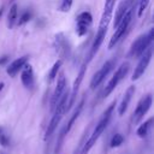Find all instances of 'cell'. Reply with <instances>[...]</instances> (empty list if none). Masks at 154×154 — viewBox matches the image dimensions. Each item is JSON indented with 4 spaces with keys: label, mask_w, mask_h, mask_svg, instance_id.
I'll return each mask as SVG.
<instances>
[{
    "label": "cell",
    "mask_w": 154,
    "mask_h": 154,
    "mask_svg": "<svg viewBox=\"0 0 154 154\" xmlns=\"http://www.w3.org/2000/svg\"><path fill=\"white\" fill-rule=\"evenodd\" d=\"M20 81L23 83V85L25 88H32L34 83H35V78H34V71L32 67L30 65H24L22 69V73H20Z\"/></svg>",
    "instance_id": "cell-13"
},
{
    "label": "cell",
    "mask_w": 154,
    "mask_h": 154,
    "mask_svg": "<svg viewBox=\"0 0 154 154\" xmlns=\"http://www.w3.org/2000/svg\"><path fill=\"white\" fill-rule=\"evenodd\" d=\"M65 87H66V79H65V75L60 73L58 76V82H57V87L54 89V93L52 95V100H51V109L54 111L55 105L58 103L59 99L61 97V95L65 91Z\"/></svg>",
    "instance_id": "cell-11"
},
{
    "label": "cell",
    "mask_w": 154,
    "mask_h": 154,
    "mask_svg": "<svg viewBox=\"0 0 154 154\" xmlns=\"http://www.w3.org/2000/svg\"><path fill=\"white\" fill-rule=\"evenodd\" d=\"M17 19H18V6H17V4H13L11 6L8 16H7V28L12 29L16 25Z\"/></svg>",
    "instance_id": "cell-18"
},
{
    "label": "cell",
    "mask_w": 154,
    "mask_h": 154,
    "mask_svg": "<svg viewBox=\"0 0 154 154\" xmlns=\"http://www.w3.org/2000/svg\"><path fill=\"white\" fill-rule=\"evenodd\" d=\"M129 70H130V64H129L128 61H124V63H122V64L118 66V69L116 70L114 75L112 76V78L108 81L106 88L103 89V96H108V95L116 89V87H117V85L124 79V77L128 75Z\"/></svg>",
    "instance_id": "cell-5"
},
{
    "label": "cell",
    "mask_w": 154,
    "mask_h": 154,
    "mask_svg": "<svg viewBox=\"0 0 154 154\" xmlns=\"http://www.w3.org/2000/svg\"><path fill=\"white\" fill-rule=\"evenodd\" d=\"M114 106H116V103H111V105L107 107V109L103 112V114L101 116L100 120L97 122V124H96V126H95L93 134L90 135V137H89V138L85 141V143L83 144V147H82L79 154H89L90 149L93 148V146L95 144V142L97 141V138H99V137L101 136V134L106 130V128H107V125H108V123H109V120H111V118H112V113H113V111H114Z\"/></svg>",
    "instance_id": "cell-2"
},
{
    "label": "cell",
    "mask_w": 154,
    "mask_h": 154,
    "mask_svg": "<svg viewBox=\"0 0 154 154\" xmlns=\"http://www.w3.org/2000/svg\"><path fill=\"white\" fill-rule=\"evenodd\" d=\"M2 13H4V6H1V7H0V18H1Z\"/></svg>",
    "instance_id": "cell-27"
},
{
    "label": "cell",
    "mask_w": 154,
    "mask_h": 154,
    "mask_svg": "<svg viewBox=\"0 0 154 154\" xmlns=\"http://www.w3.org/2000/svg\"><path fill=\"white\" fill-rule=\"evenodd\" d=\"M4 85H5V84H4L2 82H1V83H0V90H2V88H4Z\"/></svg>",
    "instance_id": "cell-28"
},
{
    "label": "cell",
    "mask_w": 154,
    "mask_h": 154,
    "mask_svg": "<svg viewBox=\"0 0 154 154\" xmlns=\"http://www.w3.org/2000/svg\"><path fill=\"white\" fill-rule=\"evenodd\" d=\"M148 4H149V0H140V4H138V11H137V16H138V17L142 16V13H143L144 10L147 8Z\"/></svg>",
    "instance_id": "cell-24"
},
{
    "label": "cell",
    "mask_w": 154,
    "mask_h": 154,
    "mask_svg": "<svg viewBox=\"0 0 154 154\" xmlns=\"http://www.w3.org/2000/svg\"><path fill=\"white\" fill-rule=\"evenodd\" d=\"M134 12H135V2L131 4V6L128 8V11L125 12V14L123 16V18L120 19V22L117 24V26L114 28L116 31L114 34L112 35L111 40H109V43H108V48L112 49L125 35V32L128 31L129 26H130V23L132 20V17H134Z\"/></svg>",
    "instance_id": "cell-3"
},
{
    "label": "cell",
    "mask_w": 154,
    "mask_h": 154,
    "mask_svg": "<svg viewBox=\"0 0 154 154\" xmlns=\"http://www.w3.org/2000/svg\"><path fill=\"white\" fill-rule=\"evenodd\" d=\"M4 132V129H2V126H0V135Z\"/></svg>",
    "instance_id": "cell-29"
},
{
    "label": "cell",
    "mask_w": 154,
    "mask_h": 154,
    "mask_svg": "<svg viewBox=\"0 0 154 154\" xmlns=\"http://www.w3.org/2000/svg\"><path fill=\"white\" fill-rule=\"evenodd\" d=\"M54 47H55V51L63 57H67L70 54V46H69V42L66 41V38L64 37L63 34H58L55 36V41H54Z\"/></svg>",
    "instance_id": "cell-12"
},
{
    "label": "cell",
    "mask_w": 154,
    "mask_h": 154,
    "mask_svg": "<svg viewBox=\"0 0 154 154\" xmlns=\"http://www.w3.org/2000/svg\"><path fill=\"white\" fill-rule=\"evenodd\" d=\"M61 64H63V61H61L60 59H59V60H57V61L53 64V66H52L51 71L48 72V81H49V82H52V81L58 76V71H59V69H60Z\"/></svg>",
    "instance_id": "cell-20"
},
{
    "label": "cell",
    "mask_w": 154,
    "mask_h": 154,
    "mask_svg": "<svg viewBox=\"0 0 154 154\" xmlns=\"http://www.w3.org/2000/svg\"><path fill=\"white\" fill-rule=\"evenodd\" d=\"M134 94H135V85H130L126 89V91H125V94H124V96H123V99H122V101H120V103L118 106V114L119 116H123L125 113V111L128 109L129 103H130Z\"/></svg>",
    "instance_id": "cell-15"
},
{
    "label": "cell",
    "mask_w": 154,
    "mask_h": 154,
    "mask_svg": "<svg viewBox=\"0 0 154 154\" xmlns=\"http://www.w3.org/2000/svg\"><path fill=\"white\" fill-rule=\"evenodd\" d=\"M31 18V12H29V11H25L20 17H19V19H18V25H23V24H25L26 22H29V19Z\"/></svg>",
    "instance_id": "cell-23"
},
{
    "label": "cell",
    "mask_w": 154,
    "mask_h": 154,
    "mask_svg": "<svg viewBox=\"0 0 154 154\" xmlns=\"http://www.w3.org/2000/svg\"><path fill=\"white\" fill-rule=\"evenodd\" d=\"M0 144H1L2 147H7V146L10 144V140H8V137H7V135H6L5 132H2V134L0 135Z\"/></svg>",
    "instance_id": "cell-25"
},
{
    "label": "cell",
    "mask_w": 154,
    "mask_h": 154,
    "mask_svg": "<svg viewBox=\"0 0 154 154\" xmlns=\"http://www.w3.org/2000/svg\"><path fill=\"white\" fill-rule=\"evenodd\" d=\"M88 60H85L83 63V65L81 66L79 71H78V75H77V78L75 79L73 82V85H72V91L71 94H69V100H67V105H66V111L71 109V107L73 106L75 101H76V96H77V93H78V89H79V85L83 81V77H84V73H85V70H87V65H88Z\"/></svg>",
    "instance_id": "cell-7"
},
{
    "label": "cell",
    "mask_w": 154,
    "mask_h": 154,
    "mask_svg": "<svg viewBox=\"0 0 154 154\" xmlns=\"http://www.w3.org/2000/svg\"><path fill=\"white\" fill-rule=\"evenodd\" d=\"M93 23V16L90 12L88 11H84L82 13H79L77 16V19H76V32L78 36H83L88 32L90 25Z\"/></svg>",
    "instance_id": "cell-9"
},
{
    "label": "cell",
    "mask_w": 154,
    "mask_h": 154,
    "mask_svg": "<svg viewBox=\"0 0 154 154\" xmlns=\"http://www.w3.org/2000/svg\"><path fill=\"white\" fill-rule=\"evenodd\" d=\"M114 65H116V59L107 60V61L95 72V75L93 76V78H91V81H90V88H91V89L97 88V87L105 81V78L108 76V73L113 70Z\"/></svg>",
    "instance_id": "cell-6"
},
{
    "label": "cell",
    "mask_w": 154,
    "mask_h": 154,
    "mask_svg": "<svg viewBox=\"0 0 154 154\" xmlns=\"http://www.w3.org/2000/svg\"><path fill=\"white\" fill-rule=\"evenodd\" d=\"M153 38H154V29L152 28V29H149V31L147 34L141 35L132 42V45L130 47L129 57H132V58L141 57L149 48L150 43L153 42Z\"/></svg>",
    "instance_id": "cell-4"
},
{
    "label": "cell",
    "mask_w": 154,
    "mask_h": 154,
    "mask_svg": "<svg viewBox=\"0 0 154 154\" xmlns=\"http://www.w3.org/2000/svg\"><path fill=\"white\" fill-rule=\"evenodd\" d=\"M132 2H134V0H124V1L119 5V7H118V10H117V13H116V18H114V28H116L117 24L120 22V19L123 18V16L125 14V12L128 11V8L131 6Z\"/></svg>",
    "instance_id": "cell-17"
},
{
    "label": "cell",
    "mask_w": 154,
    "mask_h": 154,
    "mask_svg": "<svg viewBox=\"0 0 154 154\" xmlns=\"http://www.w3.org/2000/svg\"><path fill=\"white\" fill-rule=\"evenodd\" d=\"M8 59H10L8 55H4V57H1V58H0V65H5V64L8 61Z\"/></svg>",
    "instance_id": "cell-26"
},
{
    "label": "cell",
    "mask_w": 154,
    "mask_h": 154,
    "mask_svg": "<svg viewBox=\"0 0 154 154\" xmlns=\"http://www.w3.org/2000/svg\"><path fill=\"white\" fill-rule=\"evenodd\" d=\"M150 59H152V49L148 48L141 55V58H140V60H138V63H137V65H136V67L134 70V73H132V77H131L132 81L138 79L144 73V71L147 70V67H148V65L150 63Z\"/></svg>",
    "instance_id": "cell-10"
},
{
    "label": "cell",
    "mask_w": 154,
    "mask_h": 154,
    "mask_svg": "<svg viewBox=\"0 0 154 154\" xmlns=\"http://www.w3.org/2000/svg\"><path fill=\"white\" fill-rule=\"evenodd\" d=\"M114 4L116 0H105V5H103V11L101 14V19L99 23V30L96 32L95 40L91 45L90 48V53L88 55V59L91 60V58L96 54V52L99 51L100 46L102 45L105 37H106V32H107V28L109 25V22L112 19V13H113V8H114Z\"/></svg>",
    "instance_id": "cell-1"
},
{
    "label": "cell",
    "mask_w": 154,
    "mask_h": 154,
    "mask_svg": "<svg viewBox=\"0 0 154 154\" xmlns=\"http://www.w3.org/2000/svg\"><path fill=\"white\" fill-rule=\"evenodd\" d=\"M72 2H73V0H61L59 6H58V11H60V12H69L71 10Z\"/></svg>",
    "instance_id": "cell-22"
},
{
    "label": "cell",
    "mask_w": 154,
    "mask_h": 154,
    "mask_svg": "<svg viewBox=\"0 0 154 154\" xmlns=\"http://www.w3.org/2000/svg\"><path fill=\"white\" fill-rule=\"evenodd\" d=\"M152 101H153V99H152V95L150 94L143 96L138 101V103H137V106H136V108L134 111V114H132V122L134 123H140L142 120V118L144 117V114L149 111V108L152 106Z\"/></svg>",
    "instance_id": "cell-8"
},
{
    "label": "cell",
    "mask_w": 154,
    "mask_h": 154,
    "mask_svg": "<svg viewBox=\"0 0 154 154\" xmlns=\"http://www.w3.org/2000/svg\"><path fill=\"white\" fill-rule=\"evenodd\" d=\"M83 105H84V100H81V102L77 105V107H76V109H75V112L72 113V116H71V118L69 119V122H67V124L65 125V128L63 129V131H61V134L65 136L70 130H71V128H72V125L75 124V122L77 120V118L79 117V114H81V112H82V109H83Z\"/></svg>",
    "instance_id": "cell-16"
},
{
    "label": "cell",
    "mask_w": 154,
    "mask_h": 154,
    "mask_svg": "<svg viewBox=\"0 0 154 154\" xmlns=\"http://www.w3.org/2000/svg\"><path fill=\"white\" fill-rule=\"evenodd\" d=\"M152 123H153V118H149L148 120H146L144 123H142L138 126V129H137V135L140 137H142V138L146 137L147 134H148V131H149V129H150V126H152Z\"/></svg>",
    "instance_id": "cell-19"
},
{
    "label": "cell",
    "mask_w": 154,
    "mask_h": 154,
    "mask_svg": "<svg viewBox=\"0 0 154 154\" xmlns=\"http://www.w3.org/2000/svg\"><path fill=\"white\" fill-rule=\"evenodd\" d=\"M123 142H124V137H123V135H120V134H116V135H113V137H112V140H111V142H109V147H111V148L119 147Z\"/></svg>",
    "instance_id": "cell-21"
},
{
    "label": "cell",
    "mask_w": 154,
    "mask_h": 154,
    "mask_svg": "<svg viewBox=\"0 0 154 154\" xmlns=\"http://www.w3.org/2000/svg\"><path fill=\"white\" fill-rule=\"evenodd\" d=\"M26 61H28V57H26V55L20 57V58H18V59L13 60V61L8 65V67L6 69L7 75H8L10 77H14V76L23 69V66L26 64Z\"/></svg>",
    "instance_id": "cell-14"
}]
</instances>
